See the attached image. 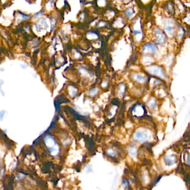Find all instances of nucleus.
<instances>
[{"label": "nucleus", "mask_w": 190, "mask_h": 190, "mask_svg": "<svg viewBox=\"0 0 190 190\" xmlns=\"http://www.w3.org/2000/svg\"><path fill=\"white\" fill-rule=\"evenodd\" d=\"M127 1H128V0H127Z\"/></svg>", "instance_id": "6ab92c4d"}, {"label": "nucleus", "mask_w": 190, "mask_h": 190, "mask_svg": "<svg viewBox=\"0 0 190 190\" xmlns=\"http://www.w3.org/2000/svg\"><path fill=\"white\" fill-rule=\"evenodd\" d=\"M133 113L135 116H143L144 113V107L140 105H137L134 107V109L133 110Z\"/></svg>", "instance_id": "1a4fd4ad"}, {"label": "nucleus", "mask_w": 190, "mask_h": 190, "mask_svg": "<svg viewBox=\"0 0 190 190\" xmlns=\"http://www.w3.org/2000/svg\"><path fill=\"white\" fill-rule=\"evenodd\" d=\"M187 163L189 165H190V157L189 156H188V157H187Z\"/></svg>", "instance_id": "f3484780"}, {"label": "nucleus", "mask_w": 190, "mask_h": 190, "mask_svg": "<svg viewBox=\"0 0 190 190\" xmlns=\"http://www.w3.org/2000/svg\"><path fill=\"white\" fill-rule=\"evenodd\" d=\"M147 71L150 74L157 76L161 79L165 78V74L161 67L157 65H151L146 69Z\"/></svg>", "instance_id": "f03ea898"}, {"label": "nucleus", "mask_w": 190, "mask_h": 190, "mask_svg": "<svg viewBox=\"0 0 190 190\" xmlns=\"http://www.w3.org/2000/svg\"><path fill=\"white\" fill-rule=\"evenodd\" d=\"M107 154L111 156V157H115L116 156V153H115V152L112 150V149H109L107 150Z\"/></svg>", "instance_id": "4468645a"}, {"label": "nucleus", "mask_w": 190, "mask_h": 190, "mask_svg": "<svg viewBox=\"0 0 190 190\" xmlns=\"http://www.w3.org/2000/svg\"><path fill=\"white\" fill-rule=\"evenodd\" d=\"M45 144L50 151V153L52 156H56L60 151L59 146L56 143L55 139L53 138L52 136L50 135H47L45 137Z\"/></svg>", "instance_id": "f257e3e1"}, {"label": "nucleus", "mask_w": 190, "mask_h": 190, "mask_svg": "<svg viewBox=\"0 0 190 190\" xmlns=\"http://www.w3.org/2000/svg\"><path fill=\"white\" fill-rule=\"evenodd\" d=\"M177 161V158L174 155H168L165 158V162L167 166H171Z\"/></svg>", "instance_id": "6e6552de"}, {"label": "nucleus", "mask_w": 190, "mask_h": 190, "mask_svg": "<svg viewBox=\"0 0 190 190\" xmlns=\"http://www.w3.org/2000/svg\"><path fill=\"white\" fill-rule=\"evenodd\" d=\"M132 78L138 83L144 84L147 82V78L141 74H132Z\"/></svg>", "instance_id": "0eeeda50"}, {"label": "nucleus", "mask_w": 190, "mask_h": 190, "mask_svg": "<svg viewBox=\"0 0 190 190\" xmlns=\"http://www.w3.org/2000/svg\"><path fill=\"white\" fill-rule=\"evenodd\" d=\"M166 30L167 31V33L170 34L172 32V30H173V28L171 27V26H168L166 28Z\"/></svg>", "instance_id": "dca6fc26"}, {"label": "nucleus", "mask_w": 190, "mask_h": 190, "mask_svg": "<svg viewBox=\"0 0 190 190\" xmlns=\"http://www.w3.org/2000/svg\"><path fill=\"white\" fill-rule=\"evenodd\" d=\"M134 139L141 143H144L148 141L149 139L148 134L146 131L143 130L136 131L134 134Z\"/></svg>", "instance_id": "7ed1b4c3"}, {"label": "nucleus", "mask_w": 190, "mask_h": 190, "mask_svg": "<svg viewBox=\"0 0 190 190\" xmlns=\"http://www.w3.org/2000/svg\"><path fill=\"white\" fill-rule=\"evenodd\" d=\"M36 27L38 31H43L48 27L46 20L45 19L40 20L36 25Z\"/></svg>", "instance_id": "423d86ee"}, {"label": "nucleus", "mask_w": 190, "mask_h": 190, "mask_svg": "<svg viewBox=\"0 0 190 190\" xmlns=\"http://www.w3.org/2000/svg\"><path fill=\"white\" fill-rule=\"evenodd\" d=\"M1 167H0V172H1Z\"/></svg>", "instance_id": "a211bd4d"}, {"label": "nucleus", "mask_w": 190, "mask_h": 190, "mask_svg": "<svg viewBox=\"0 0 190 190\" xmlns=\"http://www.w3.org/2000/svg\"><path fill=\"white\" fill-rule=\"evenodd\" d=\"M155 105H156V100L153 98L150 100V101L148 103V105L150 107H153L155 106Z\"/></svg>", "instance_id": "2eb2a0df"}, {"label": "nucleus", "mask_w": 190, "mask_h": 190, "mask_svg": "<svg viewBox=\"0 0 190 190\" xmlns=\"http://www.w3.org/2000/svg\"><path fill=\"white\" fill-rule=\"evenodd\" d=\"M128 151H129V153L132 157H135L136 156L137 151H136V148H134V147H130L128 149Z\"/></svg>", "instance_id": "9d476101"}, {"label": "nucleus", "mask_w": 190, "mask_h": 190, "mask_svg": "<svg viewBox=\"0 0 190 190\" xmlns=\"http://www.w3.org/2000/svg\"><path fill=\"white\" fill-rule=\"evenodd\" d=\"M155 41L159 44H164L166 42V37L162 31L156 28L155 31Z\"/></svg>", "instance_id": "20e7f679"}, {"label": "nucleus", "mask_w": 190, "mask_h": 190, "mask_svg": "<svg viewBox=\"0 0 190 190\" xmlns=\"http://www.w3.org/2000/svg\"><path fill=\"white\" fill-rule=\"evenodd\" d=\"M142 50L144 52H150L151 53H155L157 51V47L153 43H147L144 45Z\"/></svg>", "instance_id": "39448f33"}, {"label": "nucleus", "mask_w": 190, "mask_h": 190, "mask_svg": "<svg viewBox=\"0 0 190 190\" xmlns=\"http://www.w3.org/2000/svg\"><path fill=\"white\" fill-rule=\"evenodd\" d=\"M98 91V88H97V87L92 88L90 91V95L91 96H92V97H93V96H95V95H97Z\"/></svg>", "instance_id": "ddd939ff"}, {"label": "nucleus", "mask_w": 190, "mask_h": 190, "mask_svg": "<svg viewBox=\"0 0 190 190\" xmlns=\"http://www.w3.org/2000/svg\"><path fill=\"white\" fill-rule=\"evenodd\" d=\"M134 11L132 8H129L126 10L125 14L128 17H132L134 14Z\"/></svg>", "instance_id": "9b49d317"}, {"label": "nucleus", "mask_w": 190, "mask_h": 190, "mask_svg": "<svg viewBox=\"0 0 190 190\" xmlns=\"http://www.w3.org/2000/svg\"><path fill=\"white\" fill-rule=\"evenodd\" d=\"M126 86L124 84H121L119 86V93L121 95H123L125 92Z\"/></svg>", "instance_id": "f8f14e48"}]
</instances>
